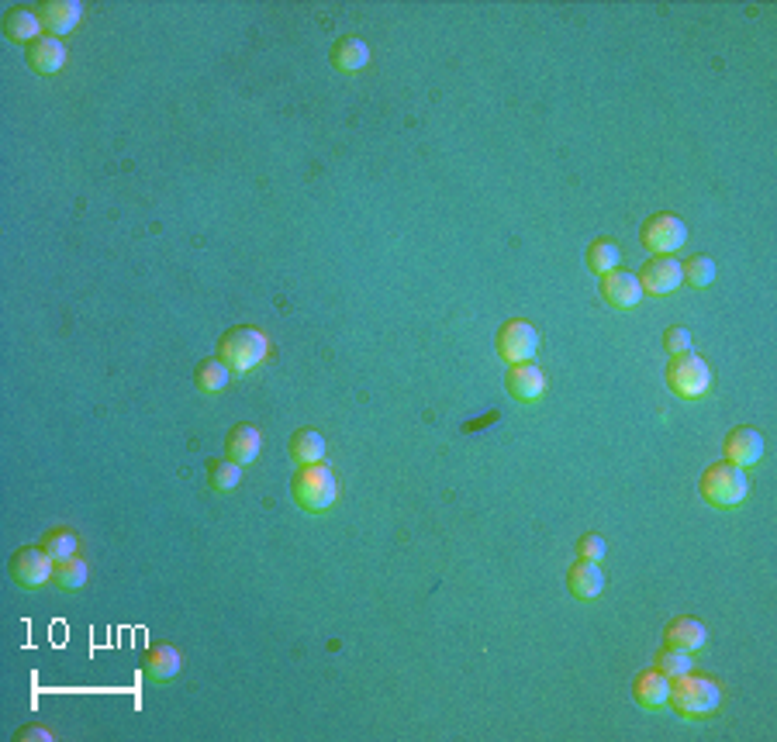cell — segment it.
Masks as SVG:
<instances>
[{
	"label": "cell",
	"instance_id": "1",
	"mask_svg": "<svg viewBox=\"0 0 777 742\" xmlns=\"http://www.w3.org/2000/svg\"><path fill=\"white\" fill-rule=\"evenodd\" d=\"M722 705V687L719 680L705 677V673H684L670 684V701L667 708H674L681 718H708L715 715Z\"/></svg>",
	"mask_w": 777,
	"mask_h": 742
},
{
	"label": "cell",
	"instance_id": "2",
	"mask_svg": "<svg viewBox=\"0 0 777 742\" xmlns=\"http://www.w3.org/2000/svg\"><path fill=\"white\" fill-rule=\"evenodd\" d=\"M291 494L301 511H311V515H322L335 504L339 497V480L325 463H308L297 466L294 480H291Z\"/></svg>",
	"mask_w": 777,
	"mask_h": 742
},
{
	"label": "cell",
	"instance_id": "3",
	"mask_svg": "<svg viewBox=\"0 0 777 742\" xmlns=\"http://www.w3.org/2000/svg\"><path fill=\"white\" fill-rule=\"evenodd\" d=\"M266 353H270V342L253 325H235L218 339V359L232 373H253L266 359Z\"/></svg>",
	"mask_w": 777,
	"mask_h": 742
},
{
	"label": "cell",
	"instance_id": "4",
	"mask_svg": "<svg viewBox=\"0 0 777 742\" xmlns=\"http://www.w3.org/2000/svg\"><path fill=\"white\" fill-rule=\"evenodd\" d=\"M698 491H702V497L712 508H736V504L746 501V491H750V480H746V470L743 466H733L726 460L712 463L708 470L702 473V484H698Z\"/></svg>",
	"mask_w": 777,
	"mask_h": 742
},
{
	"label": "cell",
	"instance_id": "5",
	"mask_svg": "<svg viewBox=\"0 0 777 742\" xmlns=\"http://www.w3.org/2000/svg\"><path fill=\"white\" fill-rule=\"evenodd\" d=\"M667 387L674 390L684 401H698L708 387H712V370L702 356L684 353V356H670L667 363Z\"/></svg>",
	"mask_w": 777,
	"mask_h": 742
},
{
	"label": "cell",
	"instance_id": "6",
	"mask_svg": "<svg viewBox=\"0 0 777 742\" xmlns=\"http://www.w3.org/2000/svg\"><path fill=\"white\" fill-rule=\"evenodd\" d=\"M639 239H643V246L650 249L653 256H674V252L684 246V239H688V228H684V221L677 218L674 211H657L643 221Z\"/></svg>",
	"mask_w": 777,
	"mask_h": 742
},
{
	"label": "cell",
	"instance_id": "7",
	"mask_svg": "<svg viewBox=\"0 0 777 742\" xmlns=\"http://www.w3.org/2000/svg\"><path fill=\"white\" fill-rule=\"evenodd\" d=\"M494 349L505 363H532V356L539 353V332L522 318H512L498 328V339H494Z\"/></svg>",
	"mask_w": 777,
	"mask_h": 742
},
{
	"label": "cell",
	"instance_id": "8",
	"mask_svg": "<svg viewBox=\"0 0 777 742\" xmlns=\"http://www.w3.org/2000/svg\"><path fill=\"white\" fill-rule=\"evenodd\" d=\"M7 570H11V577L18 580L21 587H42L52 580V573H56V560H52L49 553H45L42 546H21L18 553L11 556V563H7Z\"/></svg>",
	"mask_w": 777,
	"mask_h": 742
},
{
	"label": "cell",
	"instance_id": "9",
	"mask_svg": "<svg viewBox=\"0 0 777 742\" xmlns=\"http://www.w3.org/2000/svg\"><path fill=\"white\" fill-rule=\"evenodd\" d=\"M639 287L650 297H667L681 287V259L674 256H653L639 270Z\"/></svg>",
	"mask_w": 777,
	"mask_h": 742
},
{
	"label": "cell",
	"instance_id": "10",
	"mask_svg": "<svg viewBox=\"0 0 777 742\" xmlns=\"http://www.w3.org/2000/svg\"><path fill=\"white\" fill-rule=\"evenodd\" d=\"M722 453H726V463L750 470V466H757L764 460V435H760L753 425H736L733 432L726 435V442H722Z\"/></svg>",
	"mask_w": 777,
	"mask_h": 742
},
{
	"label": "cell",
	"instance_id": "11",
	"mask_svg": "<svg viewBox=\"0 0 777 742\" xmlns=\"http://www.w3.org/2000/svg\"><path fill=\"white\" fill-rule=\"evenodd\" d=\"M708 642V629L702 625V618H691V615H681L664 629V646L674 649V653H688V656H698Z\"/></svg>",
	"mask_w": 777,
	"mask_h": 742
},
{
	"label": "cell",
	"instance_id": "12",
	"mask_svg": "<svg viewBox=\"0 0 777 742\" xmlns=\"http://www.w3.org/2000/svg\"><path fill=\"white\" fill-rule=\"evenodd\" d=\"M35 11H38V21H42V32L52 38L70 35L83 18V4H76V0H45Z\"/></svg>",
	"mask_w": 777,
	"mask_h": 742
},
{
	"label": "cell",
	"instance_id": "13",
	"mask_svg": "<svg viewBox=\"0 0 777 742\" xmlns=\"http://www.w3.org/2000/svg\"><path fill=\"white\" fill-rule=\"evenodd\" d=\"M601 297H605V304H612V308L619 311H629L639 304V297H643V287H639V277L629 270H612L601 277Z\"/></svg>",
	"mask_w": 777,
	"mask_h": 742
},
{
	"label": "cell",
	"instance_id": "14",
	"mask_svg": "<svg viewBox=\"0 0 777 742\" xmlns=\"http://www.w3.org/2000/svg\"><path fill=\"white\" fill-rule=\"evenodd\" d=\"M505 387H508V394H512L515 401L532 404V401H539V397H543L546 377H543V370H539L536 363H515L512 370H508V377H505Z\"/></svg>",
	"mask_w": 777,
	"mask_h": 742
},
{
	"label": "cell",
	"instance_id": "15",
	"mask_svg": "<svg viewBox=\"0 0 777 742\" xmlns=\"http://www.w3.org/2000/svg\"><path fill=\"white\" fill-rule=\"evenodd\" d=\"M25 59L38 76H56L66 66V42H59V38H52V35H42L35 45L25 49Z\"/></svg>",
	"mask_w": 777,
	"mask_h": 742
},
{
	"label": "cell",
	"instance_id": "16",
	"mask_svg": "<svg viewBox=\"0 0 777 742\" xmlns=\"http://www.w3.org/2000/svg\"><path fill=\"white\" fill-rule=\"evenodd\" d=\"M329 59H332V66H335L339 73H349V76H353V73L367 70V63H370V45L363 42L360 35H342V38H335Z\"/></svg>",
	"mask_w": 777,
	"mask_h": 742
},
{
	"label": "cell",
	"instance_id": "17",
	"mask_svg": "<svg viewBox=\"0 0 777 742\" xmlns=\"http://www.w3.org/2000/svg\"><path fill=\"white\" fill-rule=\"evenodd\" d=\"M259 449H263V432H259L256 425H249V422L235 425L232 432H228V439H225V456H228V460H235V463H242V466L256 463L259 460Z\"/></svg>",
	"mask_w": 777,
	"mask_h": 742
},
{
	"label": "cell",
	"instance_id": "18",
	"mask_svg": "<svg viewBox=\"0 0 777 742\" xmlns=\"http://www.w3.org/2000/svg\"><path fill=\"white\" fill-rule=\"evenodd\" d=\"M567 591L574 594L577 601H594L601 591H605V573H601V566L591 560H577L567 573Z\"/></svg>",
	"mask_w": 777,
	"mask_h": 742
},
{
	"label": "cell",
	"instance_id": "19",
	"mask_svg": "<svg viewBox=\"0 0 777 742\" xmlns=\"http://www.w3.org/2000/svg\"><path fill=\"white\" fill-rule=\"evenodd\" d=\"M180 667H184V656H180L177 646H152L142 660V673L152 680V684H170L177 680Z\"/></svg>",
	"mask_w": 777,
	"mask_h": 742
},
{
	"label": "cell",
	"instance_id": "20",
	"mask_svg": "<svg viewBox=\"0 0 777 742\" xmlns=\"http://www.w3.org/2000/svg\"><path fill=\"white\" fill-rule=\"evenodd\" d=\"M42 32V21H38V11H32V7H11V11L4 14V38L14 45H35L38 35Z\"/></svg>",
	"mask_w": 777,
	"mask_h": 742
},
{
	"label": "cell",
	"instance_id": "21",
	"mask_svg": "<svg viewBox=\"0 0 777 742\" xmlns=\"http://www.w3.org/2000/svg\"><path fill=\"white\" fill-rule=\"evenodd\" d=\"M632 694H636V705L646 708V711H660L667 708L670 701V680L664 673L650 670V673H639L636 684H632Z\"/></svg>",
	"mask_w": 777,
	"mask_h": 742
},
{
	"label": "cell",
	"instance_id": "22",
	"mask_svg": "<svg viewBox=\"0 0 777 742\" xmlns=\"http://www.w3.org/2000/svg\"><path fill=\"white\" fill-rule=\"evenodd\" d=\"M322 456H325L322 432H315V428H297L291 435V460L297 466H308V463H322Z\"/></svg>",
	"mask_w": 777,
	"mask_h": 742
},
{
	"label": "cell",
	"instance_id": "23",
	"mask_svg": "<svg viewBox=\"0 0 777 742\" xmlns=\"http://www.w3.org/2000/svg\"><path fill=\"white\" fill-rule=\"evenodd\" d=\"M228 380H232V370L222 363V359H201L194 370V384L201 394H222V390L228 387Z\"/></svg>",
	"mask_w": 777,
	"mask_h": 742
},
{
	"label": "cell",
	"instance_id": "24",
	"mask_svg": "<svg viewBox=\"0 0 777 742\" xmlns=\"http://www.w3.org/2000/svg\"><path fill=\"white\" fill-rule=\"evenodd\" d=\"M584 263H588L591 273H598V277H605V273L619 270L622 263V249L615 246L612 239H594L588 252H584Z\"/></svg>",
	"mask_w": 777,
	"mask_h": 742
},
{
	"label": "cell",
	"instance_id": "25",
	"mask_svg": "<svg viewBox=\"0 0 777 742\" xmlns=\"http://www.w3.org/2000/svg\"><path fill=\"white\" fill-rule=\"evenodd\" d=\"M208 484L215 494H232L242 484V463L235 460H211L208 463Z\"/></svg>",
	"mask_w": 777,
	"mask_h": 742
},
{
	"label": "cell",
	"instance_id": "26",
	"mask_svg": "<svg viewBox=\"0 0 777 742\" xmlns=\"http://www.w3.org/2000/svg\"><path fill=\"white\" fill-rule=\"evenodd\" d=\"M76 546H80V535H76L73 529H49V532L42 535V549L56 563H63V560H70V556H76Z\"/></svg>",
	"mask_w": 777,
	"mask_h": 742
},
{
	"label": "cell",
	"instance_id": "27",
	"mask_svg": "<svg viewBox=\"0 0 777 742\" xmlns=\"http://www.w3.org/2000/svg\"><path fill=\"white\" fill-rule=\"evenodd\" d=\"M715 280V259L712 256H691L681 263V283L702 290Z\"/></svg>",
	"mask_w": 777,
	"mask_h": 742
},
{
	"label": "cell",
	"instance_id": "28",
	"mask_svg": "<svg viewBox=\"0 0 777 742\" xmlns=\"http://www.w3.org/2000/svg\"><path fill=\"white\" fill-rule=\"evenodd\" d=\"M87 577H90L87 563L76 560V556H70V560H63V563H56V573H52V580H56L63 591H80V587L87 584Z\"/></svg>",
	"mask_w": 777,
	"mask_h": 742
},
{
	"label": "cell",
	"instance_id": "29",
	"mask_svg": "<svg viewBox=\"0 0 777 742\" xmlns=\"http://www.w3.org/2000/svg\"><path fill=\"white\" fill-rule=\"evenodd\" d=\"M653 670L657 673H664V677L674 684L677 677H684V673H691L695 667H691V656L688 653H674V649H660L657 653V660H653Z\"/></svg>",
	"mask_w": 777,
	"mask_h": 742
},
{
	"label": "cell",
	"instance_id": "30",
	"mask_svg": "<svg viewBox=\"0 0 777 742\" xmlns=\"http://www.w3.org/2000/svg\"><path fill=\"white\" fill-rule=\"evenodd\" d=\"M691 332L684 325H670L667 332H664V349H667V356H684V353H691Z\"/></svg>",
	"mask_w": 777,
	"mask_h": 742
},
{
	"label": "cell",
	"instance_id": "31",
	"mask_svg": "<svg viewBox=\"0 0 777 742\" xmlns=\"http://www.w3.org/2000/svg\"><path fill=\"white\" fill-rule=\"evenodd\" d=\"M577 560L601 563V560H605V539H601V535H594V532L581 535V539H577Z\"/></svg>",
	"mask_w": 777,
	"mask_h": 742
},
{
	"label": "cell",
	"instance_id": "32",
	"mask_svg": "<svg viewBox=\"0 0 777 742\" xmlns=\"http://www.w3.org/2000/svg\"><path fill=\"white\" fill-rule=\"evenodd\" d=\"M28 739L49 742L52 736H49V732H45V729H32V725H28V729H21V732H18V742H28Z\"/></svg>",
	"mask_w": 777,
	"mask_h": 742
}]
</instances>
